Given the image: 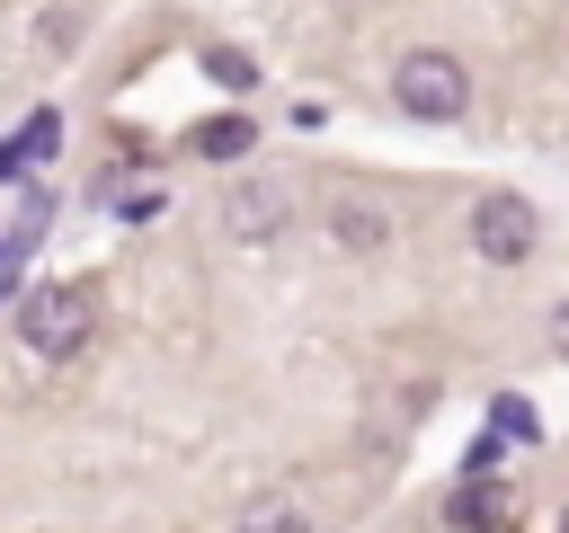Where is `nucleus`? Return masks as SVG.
<instances>
[{"instance_id": "nucleus-1", "label": "nucleus", "mask_w": 569, "mask_h": 533, "mask_svg": "<svg viewBox=\"0 0 569 533\" xmlns=\"http://www.w3.org/2000/svg\"><path fill=\"white\" fill-rule=\"evenodd\" d=\"M391 98H400L418 124H453V115L471 107V71H462L453 53H436V44H418V53H400V71H391Z\"/></svg>"}, {"instance_id": "nucleus-2", "label": "nucleus", "mask_w": 569, "mask_h": 533, "mask_svg": "<svg viewBox=\"0 0 569 533\" xmlns=\"http://www.w3.org/2000/svg\"><path fill=\"white\" fill-rule=\"evenodd\" d=\"M89 320H98L89 284H36V293H27V311H18V329H27V346H36V355H71V346L89 338Z\"/></svg>"}, {"instance_id": "nucleus-3", "label": "nucleus", "mask_w": 569, "mask_h": 533, "mask_svg": "<svg viewBox=\"0 0 569 533\" xmlns=\"http://www.w3.org/2000/svg\"><path fill=\"white\" fill-rule=\"evenodd\" d=\"M533 240H542V222H533L525 195H480V204H471V249H480L489 266H525Z\"/></svg>"}, {"instance_id": "nucleus-4", "label": "nucleus", "mask_w": 569, "mask_h": 533, "mask_svg": "<svg viewBox=\"0 0 569 533\" xmlns=\"http://www.w3.org/2000/svg\"><path fill=\"white\" fill-rule=\"evenodd\" d=\"M222 222H231L240 240H267V231L284 222V187H240V195L222 204Z\"/></svg>"}, {"instance_id": "nucleus-5", "label": "nucleus", "mask_w": 569, "mask_h": 533, "mask_svg": "<svg viewBox=\"0 0 569 533\" xmlns=\"http://www.w3.org/2000/svg\"><path fill=\"white\" fill-rule=\"evenodd\" d=\"M498 524H507V489L462 480V497H453V533H498Z\"/></svg>"}, {"instance_id": "nucleus-6", "label": "nucleus", "mask_w": 569, "mask_h": 533, "mask_svg": "<svg viewBox=\"0 0 569 533\" xmlns=\"http://www.w3.org/2000/svg\"><path fill=\"white\" fill-rule=\"evenodd\" d=\"M329 240H338V249H382V213H373V204H356V195H347V204H338V213H329Z\"/></svg>"}, {"instance_id": "nucleus-7", "label": "nucleus", "mask_w": 569, "mask_h": 533, "mask_svg": "<svg viewBox=\"0 0 569 533\" xmlns=\"http://www.w3.org/2000/svg\"><path fill=\"white\" fill-rule=\"evenodd\" d=\"M249 142H258V124H249V115H222V124H196V151H204V160H240Z\"/></svg>"}, {"instance_id": "nucleus-8", "label": "nucleus", "mask_w": 569, "mask_h": 533, "mask_svg": "<svg viewBox=\"0 0 569 533\" xmlns=\"http://www.w3.org/2000/svg\"><path fill=\"white\" fill-rule=\"evenodd\" d=\"M240 533H311V515H302V506H284V497H267V506H249V515H240Z\"/></svg>"}, {"instance_id": "nucleus-9", "label": "nucleus", "mask_w": 569, "mask_h": 533, "mask_svg": "<svg viewBox=\"0 0 569 533\" xmlns=\"http://www.w3.org/2000/svg\"><path fill=\"white\" fill-rule=\"evenodd\" d=\"M204 71H213L222 89H258V62H249L240 44H213V53H204Z\"/></svg>"}, {"instance_id": "nucleus-10", "label": "nucleus", "mask_w": 569, "mask_h": 533, "mask_svg": "<svg viewBox=\"0 0 569 533\" xmlns=\"http://www.w3.org/2000/svg\"><path fill=\"white\" fill-rule=\"evenodd\" d=\"M44 151H53V115H36V124L18 133V160H44Z\"/></svg>"}, {"instance_id": "nucleus-11", "label": "nucleus", "mask_w": 569, "mask_h": 533, "mask_svg": "<svg viewBox=\"0 0 569 533\" xmlns=\"http://www.w3.org/2000/svg\"><path fill=\"white\" fill-rule=\"evenodd\" d=\"M551 338H560V355H569V311H551Z\"/></svg>"}, {"instance_id": "nucleus-12", "label": "nucleus", "mask_w": 569, "mask_h": 533, "mask_svg": "<svg viewBox=\"0 0 569 533\" xmlns=\"http://www.w3.org/2000/svg\"><path fill=\"white\" fill-rule=\"evenodd\" d=\"M560 533H569V515H560Z\"/></svg>"}]
</instances>
